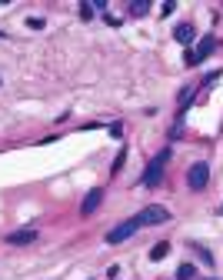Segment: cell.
I'll use <instances>...</instances> for the list:
<instances>
[{
    "label": "cell",
    "instance_id": "3",
    "mask_svg": "<svg viewBox=\"0 0 223 280\" xmlns=\"http://www.w3.org/2000/svg\"><path fill=\"white\" fill-rule=\"evenodd\" d=\"M207 184H210V164L197 160V164L187 170V187H190V190H203Z\"/></svg>",
    "mask_w": 223,
    "mask_h": 280
},
{
    "label": "cell",
    "instance_id": "9",
    "mask_svg": "<svg viewBox=\"0 0 223 280\" xmlns=\"http://www.w3.org/2000/svg\"><path fill=\"white\" fill-rule=\"evenodd\" d=\"M166 254H170V243H166V240H160L157 247H150V260H153V264H157V260H163Z\"/></svg>",
    "mask_w": 223,
    "mask_h": 280
},
{
    "label": "cell",
    "instance_id": "8",
    "mask_svg": "<svg viewBox=\"0 0 223 280\" xmlns=\"http://www.w3.org/2000/svg\"><path fill=\"white\" fill-rule=\"evenodd\" d=\"M173 37H177V44H190V40L197 37V30H193V24H180L177 30H173Z\"/></svg>",
    "mask_w": 223,
    "mask_h": 280
},
{
    "label": "cell",
    "instance_id": "1",
    "mask_svg": "<svg viewBox=\"0 0 223 280\" xmlns=\"http://www.w3.org/2000/svg\"><path fill=\"white\" fill-rule=\"evenodd\" d=\"M166 160H170V147L166 150H160L157 157L147 164V170H143V177H140V184L143 187H160V180H163V167H166Z\"/></svg>",
    "mask_w": 223,
    "mask_h": 280
},
{
    "label": "cell",
    "instance_id": "7",
    "mask_svg": "<svg viewBox=\"0 0 223 280\" xmlns=\"http://www.w3.org/2000/svg\"><path fill=\"white\" fill-rule=\"evenodd\" d=\"M100 200H103V194H100V190H90L87 197H83V204H80V214H83V217H90L97 207H100Z\"/></svg>",
    "mask_w": 223,
    "mask_h": 280
},
{
    "label": "cell",
    "instance_id": "11",
    "mask_svg": "<svg viewBox=\"0 0 223 280\" xmlns=\"http://www.w3.org/2000/svg\"><path fill=\"white\" fill-rule=\"evenodd\" d=\"M193 247H197V254H200V260H203V264H207V267H210V264H213V257H210V250H207V247H200V243H193Z\"/></svg>",
    "mask_w": 223,
    "mask_h": 280
},
{
    "label": "cell",
    "instance_id": "13",
    "mask_svg": "<svg viewBox=\"0 0 223 280\" xmlns=\"http://www.w3.org/2000/svg\"><path fill=\"white\" fill-rule=\"evenodd\" d=\"M27 27H30V30H40V27H44V20H37V17H30V20H27Z\"/></svg>",
    "mask_w": 223,
    "mask_h": 280
},
{
    "label": "cell",
    "instance_id": "4",
    "mask_svg": "<svg viewBox=\"0 0 223 280\" xmlns=\"http://www.w3.org/2000/svg\"><path fill=\"white\" fill-rule=\"evenodd\" d=\"M140 227H143V223H140V217H130V220L117 223L114 230H107V243H120V240H127V237H134Z\"/></svg>",
    "mask_w": 223,
    "mask_h": 280
},
{
    "label": "cell",
    "instance_id": "2",
    "mask_svg": "<svg viewBox=\"0 0 223 280\" xmlns=\"http://www.w3.org/2000/svg\"><path fill=\"white\" fill-rule=\"evenodd\" d=\"M213 50H217V37H213V33H207V37L197 44V50H187V54H183V64H187V67H197V64H203V60L210 57Z\"/></svg>",
    "mask_w": 223,
    "mask_h": 280
},
{
    "label": "cell",
    "instance_id": "14",
    "mask_svg": "<svg viewBox=\"0 0 223 280\" xmlns=\"http://www.w3.org/2000/svg\"><path fill=\"white\" fill-rule=\"evenodd\" d=\"M207 280H217V277H207Z\"/></svg>",
    "mask_w": 223,
    "mask_h": 280
},
{
    "label": "cell",
    "instance_id": "6",
    "mask_svg": "<svg viewBox=\"0 0 223 280\" xmlns=\"http://www.w3.org/2000/svg\"><path fill=\"white\" fill-rule=\"evenodd\" d=\"M7 243L10 247H27V243H37V230H13V234H7Z\"/></svg>",
    "mask_w": 223,
    "mask_h": 280
},
{
    "label": "cell",
    "instance_id": "12",
    "mask_svg": "<svg viewBox=\"0 0 223 280\" xmlns=\"http://www.w3.org/2000/svg\"><path fill=\"white\" fill-rule=\"evenodd\" d=\"M80 17H83V20H90V17H94V7L83 4V7H80Z\"/></svg>",
    "mask_w": 223,
    "mask_h": 280
},
{
    "label": "cell",
    "instance_id": "10",
    "mask_svg": "<svg viewBox=\"0 0 223 280\" xmlns=\"http://www.w3.org/2000/svg\"><path fill=\"white\" fill-rule=\"evenodd\" d=\"M193 274H197L193 264H180V267H177V280H193Z\"/></svg>",
    "mask_w": 223,
    "mask_h": 280
},
{
    "label": "cell",
    "instance_id": "5",
    "mask_svg": "<svg viewBox=\"0 0 223 280\" xmlns=\"http://www.w3.org/2000/svg\"><path fill=\"white\" fill-rule=\"evenodd\" d=\"M137 217H140V223H143V227H160V223H166V220H170V210H166V207H160V204H150V207H143Z\"/></svg>",
    "mask_w": 223,
    "mask_h": 280
}]
</instances>
